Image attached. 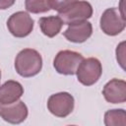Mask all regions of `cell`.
Masks as SVG:
<instances>
[{"instance_id": "1", "label": "cell", "mask_w": 126, "mask_h": 126, "mask_svg": "<svg viewBox=\"0 0 126 126\" xmlns=\"http://www.w3.org/2000/svg\"><path fill=\"white\" fill-rule=\"evenodd\" d=\"M42 68V58L38 51L32 48L21 50L15 58V69L17 73L24 77L30 78L37 75Z\"/></svg>"}, {"instance_id": "2", "label": "cell", "mask_w": 126, "mask_h": 126, "mask_svg": "<svg viewBox=\"0 0 126 126\" xmlns=\"http://www.w3.org/2000/svg\"><path fill=\"white\" fill-rule=\"evenodd\" d=\"M93 15V7L87 1H76L70 4L68 7L58 12L59 18L62 20L63 24L71 25L74 23H79L87 21Z\"/></svg>"}, {"instance_id": "3", "label": "cell", "mask_w": 126, "mask_h": 126, "mask_svg": "<svg viewBox=\"0 0 126 126\" xmlns=\"http://www.w3.org/2000/svg\"><path fill=\"white\" fill-rule=\"evenodd\" d=\"M102 74V66L97 58L90 57L83 59L76 71L78 81L84 86L95 84Z\"/></svg>"}, {"instance_id": "4", "label": "cell", "mask_w": 126, "mask_h": 126, "mask_svg": "<svg viewBox=\"0 0 126 126\" xmlns=\"http://www.w3.org/2000/svg\"><path fill=\"white\" fill-rule=\"evenodd\" d=\"M83 59V55L79 52L73 50H61L56 54L53 60V66L59 74L74 75Z\"/></svg>"}, {"instance_id": "5", "label": "cell", "mask_w": 126, "mask_h": 126, "mask_svg": "<svg viewBox=\"0 0 126 126\" xmlns=\"http://www.w3.org/2000/svg\"><path fill=\"white\" fill-rule=\"evenodd\" d=\"M99 26L105 34L114 36L123 32L126 27V19L122 17L118 8H108L102 13Z\"/></svg>"}, {"instance_id": "6", "label": "cell", "mask_w": 126, "mask_h": 126, "mask_svg": "<svg viewBox=\"0 0 126 126\" xmlns=\"http://www.w3.org/2000/svg\"><path fill=\"white\" fill-rule=\"evenodd\" d=\"M74 105V97L67 92L53 94L47 100V108L50 113L61 118L68 116L73 111Z\"/></svg>"}, {"instance_id": "7", "label": "cell", "mask_w": 126, "mask_h": 126, "mask_svg": "<svg viewBox=\"0 0 126 126\" xmlns=\"http://www.w3.org/2000/svg\"><path fill=\"white\" fill-rule=\"evenodd\" d=\"M32 18L24 11H19L10 16L7 21V28L15 37H26L33 30Z\"/></svg>"}, {"instance_id": "8", "label": "cell", "mask_w": 126, "mask_h": 126, "mask_svg": "<svg viewBox=\"0 0 126 126\" xmlns=\"http://www.w3.org/2000/svg\"><path fill=\"white\" fill-rule=\"evenodd\" d=\"M28 107L22 100H17L9 104H0V116L3 120L11 124H20L28 117Z\"/></svg>"}, {"instance_id": "9", "label": "cell", "mask_w": 126, "mask_h": 126, "mask_svg": "<svg viewBox=\"0 0 126 126\" xmlns=\"http://www.w3.org/2000/svg\"><path fill=\"white\" fill-rule=\"evenodd\" d=\"M102 94L107 102L123 103L126 100V82L124 80L112 79L107 82L102 90Z\"/></svg>"}, {"instance_id": "10", "label": "cell", "mask_w": 126, "mask_h": 126, "mask_svg": "<svg viewBox=\"0 0 126 126\" xmlns=\"http://www.w3.org/2000/svg\"><path fill=\"white\" fill-rule=\"evenodd\" d=\"M68 26L69 27L63 32V35L71 42L82 43L89 39L93 33V26L88 21L74 23Z\"/></svg>"}, {"instance_id": "11", "label": "cell", "mask_w": 126, "mask_h": 126, "mask_svg": "<svg viewBox=\"0 0 126 126\" xmlns=\"http://www.w3.org/2000/svg\"><path fill=\"white\" fill-rule=\"evenodd\" d=\"M23 94V86L17 81L9 80L0 86V104L13 103L19 100Z\"/></svg>"}, {"instance_id": "12", "label": "cell", "mask_w": 126, "mask_h": 126, "mask_svg": "<svg viewBox=\"0 0 126 126\" xmlns=\"http://www.w3.org/2000/svg\"><path fill=\"white\" fill-rule=\"evenodd\" d=\"M38 24L42 33L48 37H54L58 34L64 25L59 16L42 17L38 20Z\"/></svg>"}, {"instance_id": "13", "label": "cell", "mask_w": 126, "mask_h": 126, "mask_svg": "<svg viewBox=\"0 0 126 126\" xmlns=\"http://www.w3.org/2000/svg\"><path fill=\"white\" fill-rule=\"evenodd\" d=\"M104 124L106 126H125L126 112L124 109H110L104 114Z\"/></svg>"}, {"instance_id": "14", "label": "cell", "mask_w": 126, "mask_h": 126, "mask_svg": "<svg viewBox=\"0 0 126 126\" xmlns=\"http://www.w3.org/2000/svg\"><path fill=\"white\" fill-rule=\"evenodd\" d=\"M25 6L27 11L32 14L45 13L51 9L49 0H26Z\"/></svg>"}, {"instance_id": "15", "label": "cell", "mask_w": 126, "mask_h": 126, "mask_svg": "<svg viewBox=\"0 0 126 126\" xmlns=\"http://www.w3.org/2000/svg\"><path fill=\"white\" fill-rule=\"evenodd\" d=\"M50 1V7L52 10H55L57 12L62 11L66 7H68L70 4L78 1V0H49Z\"/></svg>"}, {"instance_id": "16", "label": "cell", "mask_w": 126, "mask_h": 126, "mask_svg": "<svg viewBox=\"0 0 126 126\" xmlns=\"http://www.w3.org/2000/svg\"><path fill=\"white\" fill-rule=\"evenodd\" d=\"M116 60L123 70H125V41H122L116 48Z\"/></svg>"}, {"instance_id": "17", "label": "cell", "mask_w": 126, "mask_h": 126, "mask_svg": "<svg viewBox=\"0 0 126 126\" xmlns=\"http://www.w3.org/2000/svg\"><path fill=\"white\" fill-rule=\"evenodd\" d=\"M16 0H0V10H6L14 5Z\"/></svg>"}, {"instance_id": "18", "label": "cell", "mask_w": 126, "mask_h": 126, "mask_svg": "<svg viewBox=\"0 0 126 126\" xmlns=\"http://www.w3.org/2000/svg\"><path fill=\"white\" fill-rule=\"evenodd\" d=\"M0 81H1V71H0Z\"/></svg>"}]
</instances>
